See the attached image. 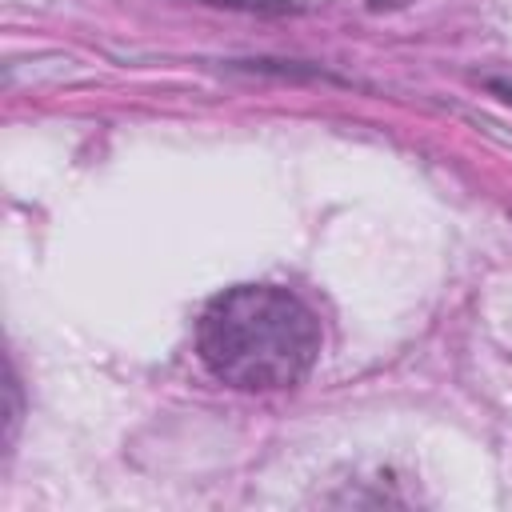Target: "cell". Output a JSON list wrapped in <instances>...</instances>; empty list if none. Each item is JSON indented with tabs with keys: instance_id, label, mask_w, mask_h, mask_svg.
Listing matches in <instances>:
<instances>
[{
	"instance_id": "1",
	"label": "cell",
	"mask_w": 512,
	"mask_h": 512,
	"mask_svg": "<svg viewBox=\"0 0 512 512\" xmlns=\"http://www.w3.org/2000/svg\"><path fill=\"white\" fill-rule=\"evenodd\" d=\"M196 352L228 388H296L320 356V320L288 288L236 284L208 300L196 328Z\"/></svg>"
},
{
	"instance_id": "2",
	"label": "cell",
	"mask_w": 512,
	"mask_h": 512,
	"mask_svg": "<svg viewBox=\"0 0 512 512\" xmlns=\"http://www.w3.org/2000/svg\"><path fill=\"white\" fill-rule=\"evenodd\" d=\"M492 92H500V96L512 104V84H504V80H492Z\"/></svg>"
}]
</instances>
